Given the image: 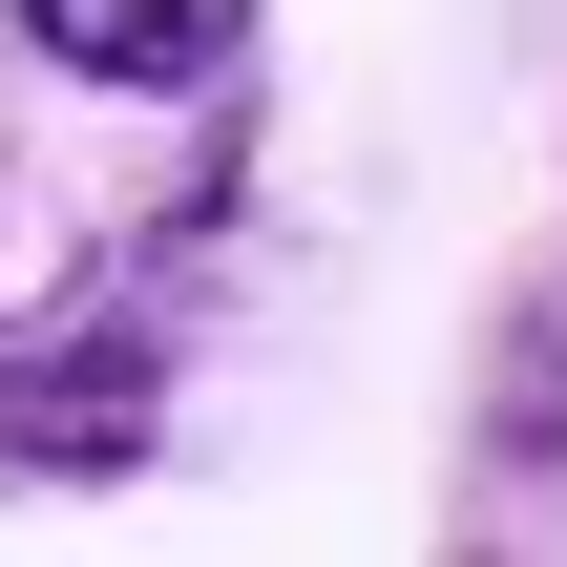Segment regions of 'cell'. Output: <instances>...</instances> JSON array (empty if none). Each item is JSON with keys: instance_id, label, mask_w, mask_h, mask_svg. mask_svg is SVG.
I'll return each instance as SVG.
<instances>
[{"instance_id": "6da1fadb", "label": "cell", "mask_w": 567, "mask_h": 567, "mask_svg": "<svg viewBox=\"0 0 567 567\" xmlns=\"http://www.w3.org/2000/svg\"><path fill=\"white\" fill-rule=\"evenodd\" d=\"M231 210V147H189V189L105 252H63L21 316H0V484L21 505H105L168 463L189 421V231Z\"/></svg>"}, {"instance_id": "7a4b0ae2", "label": "cell", "mask_w": 567, "mask_h": 567, "mask_svg": "<svg viewBox=\"0 0 567 567\" xmlns=\"http://www.w3.org/2000/svg\"><path fill=\"white\" fill-rule=\"evenodd\" d=\"M252 21L274 0H0V42L42 84H105V105H210L252 63Z\"/></svg>"}]
</instances>
